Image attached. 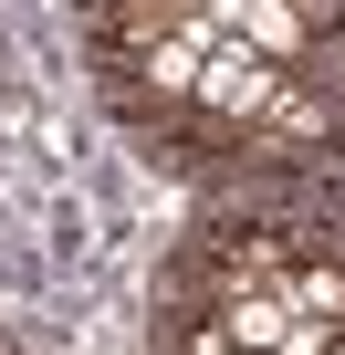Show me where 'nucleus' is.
I'll use <instances>...</instances> for the list:
<instances>
[{
    "label": "nucleus",
    "instance_id": "f257e3e1",
    "mask_svg": "<svg viewBox=\"0 0 345 355\" xmlns=\"http://www.w3.org/2000/svg\"><path fill=\"white\" fill-rule=\"evenodd\" d=\"M0 355H11V345H0Z\"/></svg>",
    "mask_w": 345,
    "mask_h": 355
}]
</instances>
